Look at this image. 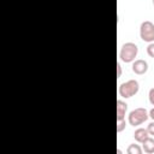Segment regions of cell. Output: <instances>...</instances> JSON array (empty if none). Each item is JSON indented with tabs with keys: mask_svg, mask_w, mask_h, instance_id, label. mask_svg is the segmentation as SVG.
I'll list each match as a JSON object with an SVG mask.
<instances>
[{
	"mask_svg": "<svg viewBox=\"0 0 154 154\" xmlns=\"http://www.w3.org/2000/svg\"><path fill=\"white\" fill-rule=\"evenodd\" d=\"M142 152H143V149L138 144H135V143H131L126 149L128 154H142Z\"/></svg>",
	"mask_w": 154,
	"mask_h": 154,
	"instance_id": "cell-9",
	"label": "cell"
},
{
	"mask_svg": "<svg viewBox=\"0 0 154 154\" xmlns=\"http://www.w3.org/2000/svg\"><path fill=\"white\" fill-rule=\"evenodd\" d=\"M147 54H148L150 58H154V42H150V43L147 46Z\"/></svg>",
	"mask_w": 154,
	"mask_h": 154,
	"instance_id": "cell-11",
	"label": "cell"
},
{
	"mask_svg": "<svg viewBox=\"0 0 154 154\" xmlns=\"http://www.w3.org/2000/svg\"><path fill=\"white\" fill-rule=\"evenodd\" d=\"M149 118V113L146 108L143 107H138V108H135L132 109L129 116H128V122L130 125L132 126H138L141 124H143L147 119Z\"/></svg>",
	"mask_w": 154,
	"mask_h": 154,
	"instance_id": "cell-3",
	"label": "cell"
},
{
	"mask_svg": "<svg viewBox=\"0 0 154 154\" xmlns=\"http://www.w3.org/2000/svg\"><path fill=\"white\" fill-rule=\"evenodd\" d=\"M132 71L136 75H144L148 71V63L143 59H137L132 61Z\"/></svg>",
	"mask_w": 154,
	"mask_h": 154,
	"instance_id": "cell-5",
	"label": "cell"
},
{
	"mask_svg": "<svg viewBox=\"0 0 154 154\" xmlns=\"http://www.w3.org/2000/svg\"><path fill=\"white\" fill-rule=\"evenodd\" d=\"M153 5H154V0H153Z\"/></svg>",
	"mask_w": 154,
	"mask_h": 154,
	"instance_id": "cell-16",
	"label": "cell"
},
{
	"mask_svg": "<svg viewBox=\"0 0 154 154\" xmlns=\"http://www.w3.org/2000/svg\"><path fill=\"white\" fill-rule=\"evenodd\" d=\"M125 128H126V120H125V118L117 120V132H122L123 130H125Z\"/></svg>",
	"mask_w": 154,
	"mask_h": 154,
	"instance_id": "cell-10",
	"label": "cell"
},
{
	"mask_svg": "<svg viewBox=\"0 0 154 154\" xmlns=\"http://www.w3.org/2000/svg\"><path fill=\"white\" fill-rule=\"evenodd\" d=\"M148 137H149V132H148L147 129L138 128V129H136L135 132H134V138H135V141H137L138 143H142V142H143L146 138H148Z\"/></svg>",
	"mask_w": 154,
	"mask_h": 154,
	"instance_id": "cell-7",
	"label": "cell"
},
{
	"mask_svg": "<svg viewBox=\"0 0 154 154\" xmlns=\"http://www.w3.org/2000/svg\"><path fill=\"white\" fill-rule=\"evenodd\" d=\"M148 99H149V102L154 106V88H152L148 93Z\"/></svg>",
	"mask_w": 154,
	"mask_h": 154,
	"instance_id": "cell-12",
	"label": "cell"
},
{
	"mask_svg": "<svg viewBox=\"0 0 154 154\" xmlns=\"http://www.w3.org/2000/svg\"><path fill=\"white\" fill-rule=\"evenodd\" d=\"M138 47L134 42H125L119 52V59L124 63H132L137 57Z\"/></svg>",
	"mask_w": 154,
	"mask_h": 154,
	"instance_id": "cell-1",
	"label": "cell"
},
{
	"mask_svg": "<svg viewBox=\"0 0 154 154\" xmlns=\"http://www.w3.org/2000/svg\"><path fill=\"white\" fill-rule=\"evenodd\" d=\"M128 111V103L123 100H117V120L124 119Z\"/></svg>",
	"mask_w": 154,
	"mask_h": 154,
	"instance_id": "cell-6",
	"label": "cell"
},
{
	"mask_svg": "<svg viewBox=\"0 0 154 154\" xmlns=\"http://www.w3.org/2000/svg\"><path fill=\"white\" fill-rule=\"evenodd\" d=\"M142 149L147 154H153L154 153V138L148 137L142 142Z\"/></svg>",
	"mask_w": 154,
	"mask_h": 154,
	"instance_id": "cell-8",
	"label": "cell"
},
{
	"mask_svg": "<svg viewBox=\"0 0 154 154\" xmlns=\"http://www.w3.org/2000/svg\"><path fill=\"white\" fill-rule=\"evenodd\" d=\"M148 113H149V118H152V119L154 120V108H152V109H150Z\"/></svg>",
	"mask_w": 154,
	"mask_h": 154,
	"instance_id": "cell-15",
	"label": "cell"
},
{
	"mask_svg": "<svg viewBox=\"0 0 154 154\" xmlns=\"http://www.w3.org/2000/svg\"><path fill=\"white\" fill-rule=\"evenodd\" d=\"M122 76V65L120 63H117V78H119Z\"/></svg>",
	"mask_w": 154,
	"mask_h": 154,
	"instance_id": "cell-14",
	"label": "cell"
},
{
	"mask_svg": "<svg viewBox=\"0 0 154 154\" xmlns=\"http://www.w3.org/2000/svg\"><path fill=\"white\" fill-rule=\"evenodd\" d=\"M147 130H148L149 135L154 136V120H153L152 123H149V124H148V126H147Z\"/></svg>",
	"mask_w": 154,
	"mask_h": 154,
	"instance_id": "cell-13",
	"label": "cell"
},
{
	"mask_svg": "<svg viewBox=\"0 0 154 154\" xmlns=\"http://www.w3.org/2000/svg\"><path fill=\"white\" fill-rule=\"evenodd\" d=\"M138 89H140L138 82L136 79H129V81H126L119 85L118 93L122 97L129 99V97H132L134 95H136L138 93Z\"/></svg>",
	"mask_w": 154,
	"mask_h": 154,
	"instance_id": "cell-2",
	"label": "cell"
},
{
	"mask_svg": "<svg viewBox=\"0 0 154 154\" xmlns=\"http://www.w3.org/2000/svg\"><path fill=\"white\" fill-rule=\"evenodd\" d=\"M140 37L144 42H154V24L150 20H144L140 26Z\"/></svg>",
	"mask_w": 154,
	"mask_h": 154,
	"instance_id": "cell-4",
	"label": "cell"
}]
</instances>
